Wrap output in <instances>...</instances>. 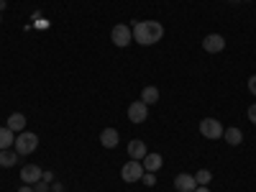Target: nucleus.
<instances>
[{"mask_svg":"<svg viewBox=\"0 0 256 192\" xmlns=\"http://www.w3.org/2000/svg\"><path fill=\"white\" fill-rule=\"evenodd\" d=\"M131 31H134V41L141 46H154L164 36V26L159 20H138V24H134Z\"/></svg>","mask_w":256,"mask_h":192,"instance_id":"f257e3e1","label":"nucleus"},{"mask_svg":"<svg viewBox=\"0 0 256 192\" xmlns=\"http://www.w3.org/2000/svg\"><path fill=\"white\" fill-rule=\"evenodd\" d=\"M16 152H18V156H26V154H34L36 152V146H38V136L36 134H31V131H20L18 136H16Z\"/></svg>","mask_w":256,"mask_h":192,"instance_id":"f03ea898","label":"nucleus"},{"mask_svg":"<svg viewBox=\"0 0 256 192\" xmlns=\"http://www.w3.org/2000/svg\"><path fill=\"white\" fill-rule=\"evenodd\" d=\"M120 177H123V182H141V177H144V164L138 162V159H128L126 164H123V169H120Z\"/></svg>","mask_w":256,"mask_h":192,"instance_id":"7ed1b4c3","label":"nucleus"},{"mask_svg":"<svg viewBox=\"0 0 256 192\" xmlns=\"http://www.w3.org/2000/svg\"><path fill=\"white\" fill-rule=\"evenodd\" d=\"M223 131H226V128L220 126L218 118H202V120H200V134H202L205 138H210V141L223 138Z\"/></svg>","mask_w":256,"mask_h":192,"instance_id":"20e7f679","label":"nucleus"},{"mask_svg":"<svg viewBox=\"0 0 256 192\" xmlns=\"http://www.w3.org/2000/svg\"><path fill=\"white\" fill-rule=\"evenodd\" d=\"M110 38H113V44H116V46H120V49H123V46H128V44L134 41V31L128 28L126 24H118V26H113Z\"/></svg>","mask_w":256,"mask_h":192,"instance_id":"39448f33","label":"nucleus"},{"mask_svg":"<svg viewBox=\"0 0 256 192\" xmlns=\"http://www.w3.org/2000/svg\"><path fill=\"white\" fill-rule=\"evenodd\" d=\"M146 118H148V105L146 102L136 100V102L128 105V120H131V123H144Z\"/></svg>","mask_w":256,"mask_h":192,"instance_id":"423d86ee","label":"nucleus"},{"mask_svg":"<svg viewBox=\"0 0 256 192\" xmlns=\"http://www.w3.org/2000/svg\"><path fill=\"white\" fill-rule=\"evenodd\" d=\"M202 49H205L208 54H218V52L226 49V38H223L220 34H210V36L202 38Z\"/></svg>","mask_w":256,"mask_h":192,"instance_id":"0eeeda50","label":"nucleus"},{"mask_svg":"<svg viewBox=\"0 0 256 192\" xmlns=\"http://www.w3.org/2000/svg\"><path fill=\"white\" fill-rule=\"evenodd\" d=\"M198 182H195V174H177L174 177V190L177 192H195Z\"/></svg>","mask_w":256,"mask_h":192,"instance_id":"6e6552de","label":"nucleus"},{"mask_svg":"<svg viewBox=\"0 0 256 192\" xmlns=\"http://www.w3.org/2000/svg\"><path fill=\"white\" fill-rule=\"evenodd\" d=\"M41 177H44V172H41L36 164H28V166L20 169V180H24V184H36Z\"/></svg>","mask_w":256,"mask_h":192,"instance_id":"1a4fd4ad","label":"nucleus"},{"mask_svg":"<svg viewBox=\"0 0 256 192\" xmlns=\"http://www.w3.org/2000/svg\"><path fill=\"white\" fill-rule=\"evenodd\" d=\"M141 164H144V172H159L162 164H164V159H162V154L152 152V154H146V156L141 159Z\"/></svg>","mask_w":256,"mask_h":192,"instance_id":"9d476101","label":"nucleus"},{"mask_svg":"<svg viewBox=\"0 0 256 192\" xmlns=\"http://www.w3.org/2000/svg\"><path fill=\"white\" fill-rule=\"evenodd\" d=\"M148 154V148H146V144L141 141V138H136V141H131V144H128V156H131V159H144Z\"/></svg>","mask_w":256,"mask_h":192,"instance_id":"9b49d317","label":"nucleus"},{"mask_svg":"<svg viewBox=\"0 0 256 192\" xmlns=\"http://www.w3.org/2000/svg\"><path fill=\"white\" fill-rule=\"evenodd\" d=\"M13 134H20V131H26V116L24 113H10L8 123H6Z\"/></svg>","mask_w":256,"mask_h":192,"instance_id":"f8f14e48","label":"nucleus"},{"mask_svg":"<svg viewBox=\"0 0 256 192\" xmlns=\"http://www.w3.org/2000/svg\"><path fill=\"white\" fill-rule=\"evenodd\" d=\"M100 144L105 148H116L118 146V131H116V128H105V131L100 134Z\"/></svg>","mask_w":256,"mask_h":192,"instance_id":"ddd939ff","label":"nucleus"},{"mask_svg":"<svg viewBox=\"0 0 256 192\" xmlns=\"http://www.w3.org/2000/svg\"><path fill=\"white\" fill-rule=\"evenodd\" d=\"M16 144V134L10 131L8 126H3L0 128V152H3V148H10Z\"/></svg>","mask_w":256,"mask_h":192,"instance_id":"4468645a","label":"nucleus"},{"mask_svg":"<svg viewBox=\"0 0 256 192\" xmlns=\"http://www.w3.org/2000/svg\"><path fill=\"white\" fill-rule=\"evenodd\" d=\"M16 162H18V152H10V148H3V152H0V166L3 169L16 166Z\"/></svg>","mask_w":256,"mask_h":192,"instance_id":"2eb2a0df","label":"nucleus"},{"mask_svg":"<svg viewBox=\"0 0 256 192\" xmlns=\"http://www.w3.org/2000/svg\"><path fill=\"white\" fill-rule=\"evenodd\" d=\"M223 138L230 144V146H238L244 141V134H241V128H226L223 131Z\"/></svg>","mask_w":256,"mask_h":192,"instance_id":"dca6fc26","label":"nucleus"},{"mask_svg":"<svg viewBox=\"0 0 256 192\" xmlns=\"http://www.w3.org/2000/svg\"><path fill=\"white\" fill-rule=\"evenodd\" d=\"M156 100H159V90L154 88V84H148V88H144V90H141V102L154 105Z\"/></svg>","mask_w":256,"mask_h":192,"instance_id":"f3484780","label":"nucleus"},{"mask_svg":"<svg viewBox=\"0 0 256 192\" xmlns=\"http://www.w3.org/2000/svg\"><path fill=\"white\" fill-rule=\"evenodd\" d=\"M210 180H212L210 169H200V172L195 174V182H198V184H202V187H208V184H210Z\"/></svg>","mask_w":256,"mask_h":192,"instance_id":"a211bd4d","label":"nucleus"},{"mask_svg":"<svg viewBox=\"0 0 256 192\" xmlns=\"http://www.w3.org/2000/svg\"><path fill=\"white\" fill-rule=\"evenodd\" d=\"M141 182H144L146 187H154V184H156V177H154V172H144Z\"/></svg>","mask_w":256,"mask_h":192,"instance_id":"6ab92c4d","label":"nucleus"},{"mask_svg":"<svg viewBox=\"0 0 256 192\" xmlns=\"http://www.w3.org/2000/svg\"><path fill=\"white\" fill-rule=\"evenodd\" d=\"M248 90H251V95H256V74L248 77Z\"/></svg>","mask_w":256,"mask_h":192,"instance_id":"aec40b11","label":"nucleus"},{"mask_svg":"<svg viewBox=\"0 0 256 192\" xmlns=\"http://www.w3.org/2000/svg\"><path fill=\"white\" fill-rule=\"evenodd\" d=\"M246 116H248V120H251V123L256 126V105H251V108H248V113H246Z\"/></svg>","mask_w":256,"mask_h":192,"instance_id":"412c9836","label":"nucleus"},{"mask_svg":"<svg viewBox=\"0 0 256 192\" xmlns=\"http://www.w3.org/2000/svg\"><path fill=\"white\" fill-rule=\"evenodd\" d=\"M34 190H36V192H46V180H38Z\"/></svg>","mask_w":256,"mask_h":192,"instance_id":"4be33fe9","label":"nucleus"},{"mask_svg":"<svg viewBox=\"0 0 256 192\" xmlns=\"http://www.w3.org/2000/svg\"><path fill=\"white\" fill-rule=\"evenodd\" d=\"M18 192H36V190H34V187H31V184H24V187H20V190H18Z\"/></svg>","mask_w":256,"mask_h":192,"instance_id":"5701e85b","label":"nucleus"},{"mask_svg":"<svg viewBox=\"0 0 256 192\" xmlns=\"http://www.w3.org/2000/svg\"><path fill=\"white\" fill-rule=\"evenodd\" d=\"M195 192H210V187H202V184H198V187H195Z\"/></svg>","mask_w":256,"mask_h":192,"instance_id":"b1692460","label":"nucleus"},{"mask_svg":"<svg viewBox=\"0 0 256 192\" xmlns=\"http://www.w3.org/2000/svg\"><path fill=\"white\" fill-rule=\"evenodd\" d=\"M52 190H54V192H64V187H62V184H59V182H56V184H54V187H52Z\"/></svg>","mask_w":256,"mask_h":192,"instance_id":"393cba45","label":"nucleus"},{"mask_svg":"<svg viewBox=\"0 0 256 192\" xmlns=\"http://www.w3.org/2000/svg\"><path fill=\"white\" fill-rule=\"evenodd\" d=\"M6 6H8V3H6V0H0V10H6Z\"/></svg>","mask_w":256,"mask_h":192,"instance_id":"a878e982","label":"nucleus"},{"mask_svg":"<svg viewBox=\"0 0 256 192\" xmlns=\"http://www.w3.org/2000/svg\"><path fill=\"white\" fill-rule=\"evenodd\" d=\"M230 3H238V0H230Z\"/></svg>","mask_w":256,"mask_h":192,"instance_id":"bb28decb","label":"nucleus"},{"mask_svg":"<svg viewBox=\"0 0 256 192\" xmlns=\"http://www.w3.org/2000/svg\"><path fill=\"white\" fill-rule=\"evenodd\" d=\"M0 20H3V16H0Z\"/></svg>","mask_w":256,"mask_h":192,"instance_id":"cd10ccee","label":"nucleus"}]
</instances>
